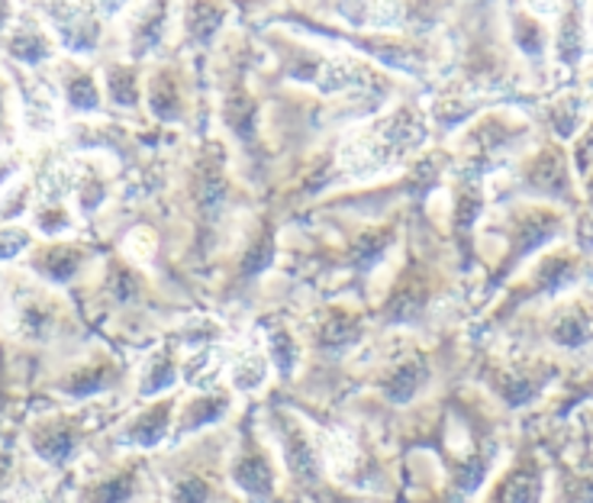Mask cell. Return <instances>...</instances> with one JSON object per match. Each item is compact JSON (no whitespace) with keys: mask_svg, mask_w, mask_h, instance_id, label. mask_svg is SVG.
<instances>
[{"mask_svg":"<svg viewBox=\"0 0 593 503\" xmlns=\"http://www.w3.org/2000/svg\"><path fill=\"white\" fill-rule=\"evenodd\" d=\"M548 339L558 349H584L593 343V290L591 294H578L565 303L555 307L552 320H548Z\"/></svg>","mask_w":593,"mask_h":503,"instance_id":"cell-1","label":"cell"},{"mask_svg":"<svg viewBox=\"0 0 593 503\" xmlns=\"http://www.w3.org/2000/svg\"><path fill=\"white\" fill-rule=\"evenodd\" d=\"M522 181H525V191H532L538 197H555V201H568L571 197L568 161H565V152H558L555 145L542 148L535 158L525 161Z\"/></svg>","mask_w":593,"mask_h":503,"instance_id":"cell-2","label":"cell"},{"mask_svg":"<svg viewBox=\"0 0 593 503\" xmlns=\"http://www.w3.org/2000/svg\"><path fill=\"white\" fill-rule=\"evenodd\" d=\"M542 494H545L542 468H538V462L525 458L500 481V488L491 498V503H542Z\"/></svg>","mask_w":593,"mask_h":503,"instance_id":"cell-3","label":"cell"},{"mask_svg":"<svg viewBox=\"0 0 593 503\" xmlns=\"http://www.w3.org/2000/svg\"><path fill=\"white\" fill-rule=\"evenodd\" d=\"M232 481L252 498H268L275 491V471L268 455L262 448H245L232 465Z\"/></svg>","mask_w":593,"mask_h":503,"instance_id":"cell-4","label":"cell"},{"mask_svg":"<svg viewBox=\"0 0 593 503\" xmlns=\"http://www.w3.org/2000/svg\"><path fill=\"white\" fill-rule=\"evenodd\" d=\"M510 26H513V43L519 46V52L532 62L545 59L548 49V29L545 23L529 13V10H510Z\"/></svg>","mask_w":593,"mask_h":503,"instance_id":"cell-5","label":"cell"},{"mask_svg":"<svg viewBox=\"0 0 593 503\" xmlns=\"http://www.w3.org/2000/svg\"><path fill=\"white\" fill-rule=\"evenodd\" d=\"M555 52L561 65H578L584 59V10H565L555 33Z\"/></svg>","mask_w":593,"mask_h":503,"instance_id":"cell-6","label":"cell"},{"mask_svg":"<svg viewBox=\"0 0 593 503\" xmlns=\"http://www.w3.org/2000/svg\"><path fill=\"white\" fill-rule=\"evenodd\" d=\"M62 26V39L69 43V49L87 52L97 43V23L90 20L87 10H56L52 13Z\"/></svg>","mask_w":593,"mask_h":503,"instance_id":"cell-7","label":"cell"},{"mask_svg":"<svg viewBox=\"0 0 593 503\" xmlns=\"http://www.w3.org/2000/svg\"><path fill=\"white\" fill-rule=\"evenodd\" d=\"M33 448H36L46 462L62 465V462H69V458H72L74 432L69 430V427H49V430H43L39 435H36Z\"/></svg>","mask_w":593,"mask_h":503,"instance_id":"cell-8","label":"cell"},{"mask_svg":"<svg viewBox=\"0 0 593 503\" xmlns=\"http://www.w3.org/2000/svg\"><path fill=\"white\" fill-rule=\"evenodd\" d=\"M426 374H429V371L423 368V361H403V364L384 381V391H387L390 400H410V397L416 394V387L423 384Z\"/></svg>","mask_w":593,"mask_h":503,"instance_id":"cell-9","label":"cell"},{"mask_svg":"<svg viewBox=\"0 0 593 503\" xmlns=\"http://www.w3.org/2000/svg\"><path fill=\"white\" fill-rule=\"evenodd\" d=\"M168 417H171L168 404L148 410L146 417H140V420L126 430V442H133V445H155V442H161V435L168 430Z\"/></svg>","mask_w":593,"mask_h":503,"instance_id":"cell-10","label":"cell"},{"mask_svg":"<svg viewBox=\"0 0 593 503\" xmlns=\"http://www.w3.org/2000/svg\"><path fill=\"white\" fill-rule=\"evenodd\" d=\"M584 123V104L578 97H561L552 104V127L558 136H574Z\"/></svg>","mask_w":593,"mask_h":503,"instance_id":"cell-11","label":"cell"},{"mask_svg":"<svg viewBox=\"0 0 593 503\" xmlns=\"http://www.w3.org/2000/svg\"><path fill=\"white\" fill-rule=\"evenodd\" d=\"M133 498H136V471H123V475L104 481L94 491L90 503H133Z\"/></svg>","mask_w":593,"mask_h":503,"instance_id":"cell-12","label":"cell"},{"mask_svg":"<svg viewBox=\"0 0 593 503\" xmlns=\"http://www.w3.org/2000/svg\"><path fill=\"white\" fill-rule=\"evenodd\" d=\"M10 52L16 56V59H23V62H39V59H46L49 56V43H46V36H39V33H20V36H13V43H10Z\"/></svg>","mask_w":593,"mask_h":503,"instance_id":"cell-13","label":"cell"},{"mask_svg":"<svg viewBox=\"0 0 593 503\" xmlns=\"http://www.w3.org/2000/svg\"><path fill=\"white\" fill-rule=\"evenodd\" d=\"M265 374H268V364L258 359V356L239 359L235 361V368H232V381H235V387H245V391L258 387V384L265 381Z\"/></svg>","mask_w":593,"mask_h":503,"instance_id":"cell-14","label":"cell"},{"mask_svg":"<svg viewBox=\"0 0 593 503\" xmlns=\"http://www.w3.org/2000/svg\"><path fill=\"white\" fill-rule=\"evenodd\" d=\"M77 265H81V255L74 252V249H56L49 259H46V275L52 278V282H69L74 272H77Z\"/></svg>","mask_w":593,"mask_h":503,"instance_id":"cell-15","label":"cell"},{"mask_svg":"<svg viewBox=\"0 0 593 503\" xmlns=\"http://www.w3.org/2000/svg\"><path fill=\"white\" fill-rule=\"evenodd\" d=\"M210 488L204 478H184L171 488V503H207Z\"/></svg>","mask_w":593,"mask_h":503,"instance_id":"cell-16","label":"cell"},{"mask_svg":"<svg viewBox=\"0 0 593 503\" xmlns=\"http://www.w3.org/2000/svg\"><path fill=\"white\" fill-rule=\"evenodd\" d=\"M69 100L77 110H94L97 107V87L87 74H77L69 81Z\"/></svg>","mask_w":593,"mask_h":503,"instance_id":"cell-17","label":"cell"},{"mask_svg":"<svg viewBox=\"0 0 593 503\" xmlns=\"http://www.w3.org/2000/svg\"><path fill=\"white\" fill-rule=\"evenodd\" d=\"M268 349H271L275 361L281 364V371H288V368H291V361H294L296 356V346L288 333H275V336H268Z\"/></svg>","mask_w":593,"mask_h":503,"instance_id":"cell-18","label":"cell"},{"mask_svg":"<svg viewBox=\"0 0 593 503\" xmlns=\"http://www.w3.org/2000/svg\"><path fill=\"white\" fill-rule=\"evenodd\" d=\"M171 381H174V368H171V361L165 359V356H158V359L152 361V378L146 381V394H158V391H165Z\"/></svg>","mask_w":593,"mask_h":503,"instance_id":"cell-19","label":"cell"},{"mask_svg":"<svg viewBox=\"0 0 593 503\" xmlns=\"http://www.w3.org/2000/svg\"><path fill=\"white\" fill-rule=\"evenodd\" d=\"M110 94H113V100L117 104H136V81H133V74L126 72H113V81H110Z\"/></svg>","mask_w":593,"mask_h":503,"instance_id":"cell-20","label":"cell"},{"mask_svg":"<svg viewBox=\"0 0 593 503\" xmlns=\"http://www.w3.org/2000/svg\"><path fill=\"white\" fill-rule=\"evenodd\" d=\"M23 245H26V236L23 232H0V259L16 255Z\"/></svg>","mask_w":593,"mask_h":503,"instance_id":"cell-21","label":"cell"}]
</instances>
